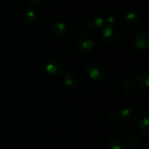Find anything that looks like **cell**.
Masks as SVG:
<instances>
[{"label":"cell","mask_w":149,"mask_h":149,"mask_svg":"<svg viewBox=\"0 0 149 149\" xmlns=\"http://www.w3.org/2000/svg\"><path fill=\"white\" fill-rule=\"evenodd\" d=\"M44 70L48 76L58 78L64 72V65L58 58L49 57L45 61Z\"/></svg>","instance_id":"obj_1"},{"label":"cell","mask_w":149,"mask_h":149,"mask_svg":"<svg viewBox=\"0 0 149 149\" xmlns=\"http://www.w3.org/2000/svg\"><path fill=\"white\" fill-rule=\"evenodd\" d=\"M86 77L92 82H100L106 76V69L103 66L98 63H90L84 69Z\"/></svg>","instance_id":"obj_2"},{"label":"cell","mask_w":149,"mask_h":149,"mask_svg":"<svg viewBox=\"0 0 149 149\" xmlns=\"http://www.w3.org/2000/svg\"><path fill=\"white\" fill-rule=\"evenodd\" d=\"M101 40L107 45L116 44L120 38V31L114 25H107L101 31Z\"/></svg>","instance_id":"obj_3"},{"label":"cell","mask_w":149,"mask_h":149,"mask_svg":"<svg viewBox=\"0 0 149 149\" xmlns=\"http://www.w3.org/2000/svg\"><path fill=\"white\" fill-rule=\"evenodd\" d=\"M95 45V40L94 38L91 34L84 33L81 34L78 37L76 40V50L81 54H86L90 53Z\"/></svg>","instance_id":"obj_4"},{"label":"cell","mask_w":149,"mask_h":149,"mask_svg":"<svg viewBox=\"0 0 149 149\" xmlns=\"http://www.w3.org/2000/svg\"><path fill=\"white\" fill-rule=\"evenodd\" d=\"M140 117L139 112L134 108H125L120 111L118 114L119 121L124 125H133L134 124Z\"/></svg>","instance_id":"obj_5"},{"label":"cell","mask_w":149,"mask_h":149,"mask_svg":"<svg viewBox=\"0 0 149 149\" xmlns=\"http://www.w3.org/2000/svg\"><path fill=\"white\" fill-rule=\"evenodd\" d=\"M134 46L140 51H147L149 47V37L147 31H140L134 36Z\"/></svg>","instance_id":"obj_6"},{"label":"cell","mask_w":149,"mask_h":149,"mask_svg":"<svg viewBox=\"0 0 149 149\" xmlns=\"http://www.w3.org/2000/svg\"><path fill=\"white\" fill-rule=\"evenodd\" d=\"M126 23L131 29H138L142 24V16L138 11H129L126 14Z\"/></svg>","instance_id":"obj_7"},{"label":"cell","mask_w":149,"mask_h":149,"mask_svg":"<svg viewBox=\"0 0 149 149\" xmlns=\"http://www.w3.org/2000/svg\"><path fill=\"white\" fill-rule=\"evenodd\" d=\"M51 33L56 38H63L67 34L68 28L66 24L62 20H54L50 25Z\"/></svg>","instance_id":"obj_8"},{"label":"cell","mask_w":149,"mask_h":149,"mask_svg":"<svg viewBox=\"0 0 149 149\" xmlns=\"http://www.w3.org/2000/svg\"><path fill=\"white\" fill-rule=\"evenodd\" d=\"M105 18L103 17H101L100 15L98 14H94L90 16L87 20H86V24L87 26L93 31H98L100 29H101L104 25H105Z\"/></svg>","instance_id":"obj_9"},{"label":"cell","mask_w":149,"mask_h":149,"mask_svg":"<svg viewBox=\"0 0 149 149\" xmlns=\"http://www.w3.org/2000/svg\"><path fill=\"white\" fill-rule=\"evenodd\" d=\"M107 149H126V144L121 136L114 134L112 135L107 142Z\"/></svg>","instance_id":"obj_10"},{"label":"cell","mask_w":149,"mask_h":149,"mask_svg":"<svg viewBox=\"0 0 149 149\" xmlns=\"http://www.w3.org/2000/svg\"><path fill=\"white\" fill-rule=\"evenodd\" d=\"M63 83L69 90H74L78 87V80L72 71H66L65 73Z\"/></svg>","instance_id":"obj_11"},{"label":"cell","mask_w":149,"mask_h":149,"mask_svg":"<svg viewBox=\"0 0 149 149\" xmlns=\"http://www.w3.org/2000/svg\"><path fill=\"white\" fill-rule=\"evenodd\" d=\"M120 90L122 93L126 96H133L136 92V85L134 82L130 81L129 79L123 80L120 83Z\"/></svg>","instance_id":"obj_12"},{"label":"cell","mask_w":149,"mask_h":149,"mask_svg":"<svg viewBox=\"0 0 149 149\" xmlns=\"http://www.w3.org/2000/svg\"><path fill=\"white\" fill-rule=\"evenodd\" d=\"M136 82L140 88L146 93L149 91V75L148 71L143 72L140 76H136Z\"/></svg>","instance_id":"obj_13"},{"label":"cell","mask_w":149,"mask_h":149,"mask_svg":"<svg viewBox=\"0 0 149 149\" xmlns=\"http://www.w3.org/2000/svg\"><path fill=\"white\" fill-rule=\"evenodd\" d=\"M138 131L139 133L142 135V136H148L149 133L148 129V118L147 115L143 116L141 120L139 121V125H138Z\"/></svg>","instance_id":"obj_14"},{"label":"cell","mask_w":149,"mask_h":149,"mask_svg":"<svg viewBox=\"0 0 149 149\" xmlns=\"http://www.w3.org/2000/svg\"><path fill=\"white\" fill-rule=\"evenodd\" d=\"M23 18H24V21L26 24H32L37 18V13L35 12L34 10L30 8V9L25 10V11L24 12Z\"/></svg>","instance_id":"obj_15"},{"label":"cell","mask_w":149,"mask_h":149,"mask_svg":"<svg viewBox=\"0 0 149 149\" xmlns=\"http://www.w3.org/2000/svg\"><path fill=\"white\" fill-rule=\"evenodd\" d=\"M105 18L108 25H113L118 19V13L115 10H109L106 12Z\"/></svg>","instance_id":"obj_16"},{"label":"cell","mask_w":149,"mask_h":149,"mask_svg":"<svg viewBox=\"0 0 149 149\" xmlns=\"http://www.w3.org/2000/svg\"><path fill=\"white\" fill-rule=\"evenodd\" d=\"M127 141H128V145L131 148H137L141 146V140L137 136H134V135L129 136L127 138Z\"/></svg>","instance_id":"obj_17"},{"label":"cell","mask_w":149,"mask_h":149,"mask_svg":"<svg viewBox=\"0 0 149 149\" xmlns=\"http://www.w3.org/2000/svg\"><path fill=\"white\" fill-rule=\"evenodd\" d=\"M44 0H26V2L31 5V6H38L43 3Z\"/></svg>","instance_id":"obj_18"},{"label":"cell","mask_w":149,"mask_h":149,"mask_svg":"<svg viewBox=\"0 0 149 149\" xmlns=\"http://www.w3.org/2000/svg\"><path fill=\"white\" fill-rule=\"evenodd\" d=\"M49 1H51V2H57V1H58V0H49Z\"/></svg>","instance_id":"obj_19"}]
</instances>
